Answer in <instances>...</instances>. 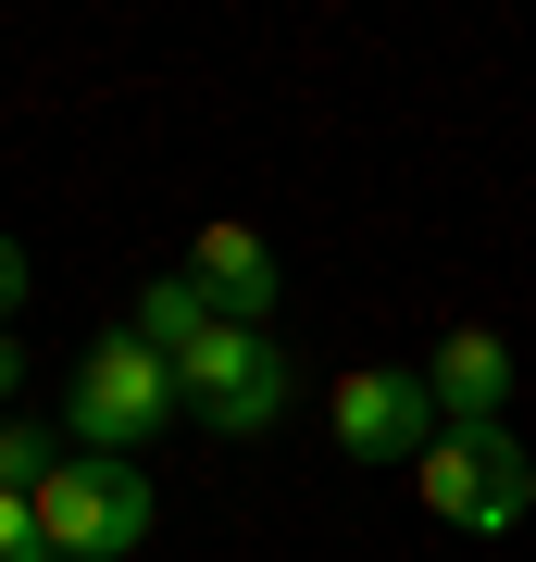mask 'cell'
Instances as JSON below:
<instances>
[{
  "mask_svg": "<svg viewBox=\"0 0 536 562\" xmlns=\"http://www.w3.org/2000/svg\"><path fill=\"white\" fill-rule=\"evenodd\" d=\"M187 413V387H175V362H162L138 325H113L88 362H76V387H62V438L76 450H113V462H138L150 425H175Z\"/></svg>",
  "mask_w": 536,
  "mask_h": 562,
  "instance_id": "6da1fadb",
  "label": "cell"
},
{
  "mask_svg": "<svg viewBox=\"0 0 536 562\" xmlns=\"http://www.w3.org/2000/svg\"><path fill=\"white\" fill-rule=\"evenodd\" d=\"M424 501H437V525H461V538H512L536 513V450L512 425H437V438H424Z\"/></svg>",
  "mask_w": 536,
  "mask_h": 562,
  "instance_id": "7a4b0ae2",
  "label": "cell"
},
{
  "mask_svg": "<svg viewBox=\"0 0 536 562\" xmlns=\"http://www.w3.org/2000/svg\"><path fill=\"white\" fill-rule=\"evenodd\" d=\"M38 538H50V562H125L150 538V475L113 462V450H76L38 487Z\"/></svg>",
  "mask_w": 536,
  "mask_h": 562,
  "instance_id": "3957f363",
  "label": "cell"
},
{
  "mask_svg": "<svg viewBox=\"0 0 536 562\" xmlns=\"http://www.w3.org/2000/svg\"><path fill=\"white\" fill-rule=\"evenodd\" d=\"M175 387H187V413L213 425V438H262V425L287 413V350L262 338V325H213V338L175 362Z\"/></svg>",
  "mask_w": 536,
  "mask_h": 562,
  "instance_id": "277c9868",
  "label": "cell"
},
{
  "mask_svg": "<svg viewBox=\"0 0 536 562\" xmlns=\"http://www.w3.org/2000/svg\"><path fill=\"white\" fill-rule=\"evenodd\" d=\"M424 438H437V387H424L412 362L338 375V450L350 462H424Z\"/></svg>",
  "mask_w": 536,
  "mask_h": 562,
  "instance_id": "5b68a950",
  "label": "cell"
},
{
  "mask_svg": "<svg viewBox=\"0 0 536 562\" xmlns=\"http://www.w3.org/2000/svg\"><path fill=\"white\" fill-rule=\"evenodd\" d=\"M424 387H437V425H512V350L487 338V325H449L437 362H424Z\"/></svg>",
  "mask_w": 536,
  "mask_h": 562,
  "instance_id": "8992f818",
  "label": "cell"
},
{
  "mask_svg": "<svg viewBox=\"0 0 536 562\" xmlns=\"http://www.w3.org/2000/svg\"><path fill=\"white\" fill-rule=\"evenodd\" d=\"M187 276L213 288V313H225V325H262V301H275V250H262L250 225H199Z\"/></svg>",
  "mask_w": 536,
  "mask_h": 562,
  "instance_id": "52a82bcc",
  "label": "cell"
},
{
  "mask_svg": "<svg viewBox=\"0 0 536 562\" xmlns=\"http://www.w3.org/2000/svg\"><path fill=\"white\" fill-rule=\"evenodd\" d=\"M213 325H225V313H213V288H199V276H162V288H138V338H150L162 362H187L199 338H213Z\"/></svg>",
  "mask_w": 536,
  "mask_h": 562,
  "instance_id": "ba28073f",
  "label": "cell"
},
{
  "mask_svg": "<svg viewBox=\"0 0 536 562\" xmlns=\"http://www.w3.org/2000/svg\"><path fill=\"white\" fill-rule=\"evenodd\" d=\"M62 462H76V450H62L50 425H25V413H0V487H13V501H38V487L62 475Z\"/></svg>",
  "mask_w": 536,
  "mask_h": 562,
  "instance_id": "9c48e42d",
  "label": "cell"
},
{
  "mask_svg": "<svg viewBox=\"0 0 536 562\" xmlns=\"http://www.w3.org/2000/svg\"><path fill=\"white\" fill-rule=\"evenodd\" d=\"M0 562H50V538H38V501H13V487H0Z\"/></svg>",
  "mask_w": 536,
  "mask_h": 562,
  "instance_id": "30bf717a",
  "label": "cell"
},
{
  "mask_svg": "<svg viewBox=\"0 0 536 562\" xmlns=\"http://www.w3.org/2000/svg\"><path fill=\"white\" fill-rule=\"evenodd\" d=\"M25 313V238H0V325Z\"/></svg>",
  "mask_w": 536,
  "mask_h": 562,
  "instance_id": "8fae6325",
  "label": "cell"
},
{
  "mask_svg": "<svg viewBox=\"0 0 536 562\" xmlns=\"http://www.w3.org/2000/svg\"><path fill=\"white\" fill-rule=\"evenodd\" d=\"M13 387H25V350H13V338H0V401H13Z\"/></svg>",
  "mask_w": 536,
  "mask_h": 562,
  "instance_id": "7c38bea8",
  "label": "cell"
}]
</instances>
